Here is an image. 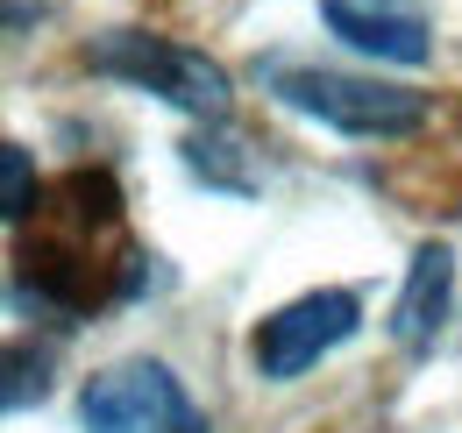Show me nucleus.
Listing matches in <instances>:
<instances>
[{
    "instance_id": "39448f33",
    "label": "nucleus",
    "mask_w": 462,
    "mask_h": 433,
    "mask_svg": "<svg viewBox=\"0 0 462 433\" xmlns=\"http://www.w3.org/2000/svg\"><path fill=\"white\" fill-rule=\"evenodd\" d=\"M320 22L342 36L348 51L377 57V64H405V71H420L427 57H434V29H427V14H412L399 0H320Z\"/></svg>"
},
{
    "instance_id": "423d86ee",
    "label": "nucleus",
    "mask_w": 462,
    "mask_h": 433,
    "mask_svg": "<svg viewBox=\"0 0 462 433\" xmlns=\"http://www.w3.org/2000/svg\"><path fill=\"white\" fill-rule=\"evenodd\" d=\"M448 291H456V256L441 242H427L412 256V271H405L399 306H392V334H399L405 348H427L434 341V327L448 320Z\"/></svg>"
},
{
    "instance_id": "20e7f679",
    "label": "nucleus",
    "mask_w": 462,
    "mask_h": 433,
    "mask_svg": "<svg viewBox=\"0 0 462 433\" xmlns=\"http://www.w3.org/2000/svg\"><path fill=\"white\" fill-rule=\"evenodd\" d=\"M356 327H363V299H356V291H342V284L299 291V299H285L278 313L256 320L249 363H256L263 383H291V377H306L320 355H335L342 341H356Z\"/></svg>"
},
{
    "instance_id": "7ed1b4c3",
    "label": "nucleus",
    "mask_w": 462,
    "mask_h": 433,
    "mask_svg": "<svg viewBox=\"0 0 462 433\" xmlns=\"http://www.w3.org/2000/svg\"><path fill=\"white\" fill-rule=\"evenodd\" d=\"M79 427L86 433H207V412L192 405V391L178 383L171 363L128 355V363H115L86 383Z\"/></svg>"
},
{
    "instance_id": "f03ea898",
    "label": "nucleus",
    "mask_w": 462,
    "mask_h": 433,
    "mask_svg": "<svg viewBox=\"0 0 462 433\" xmlns=\"http://www.w3.org/2000/svg\"><path fill=\"white\" fill-rule=\"evenodd\" d=\"M271 100L335 135H412L427 121V93L392 86V78H363V71H335V64H271Z\"/></svg>"
},
{
    "instance_id": "0eeeda50",
    "label": "nucleus",
    "mask_w": 462,
    "mask_h": 433,
    "mask_svg": "<svg viewBox=\"0 0 462 433\" xmlns=\"http://www.w3.org/2000/svg\"><path fill=\"white\" fill-rule=\"evenodd\" d=\"M0 192H7V207H0V214L14 220V227L36 214V199H43L36 163H29V150H22V143H0Z\"/></svg>"
},
{
    "instance_id": "f257e3e1",
    "label": "nucleus",
    "mask_w": 462,
    "mask_h": 433,
    "mask_svg": "<svg viewBox=\"0 0 462 433\" xmlns=\"http://www.w3.org/2000/svg\"><path fill=\"white\" fill-rule=\"evenodd\" d=\"M86 64L100 78H115L128 93H150L164 107L192 114V121H221L235 100V78L192 43H171V36H150V29H107L86 43Z\"/></svg>"
}]
</instances>
